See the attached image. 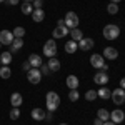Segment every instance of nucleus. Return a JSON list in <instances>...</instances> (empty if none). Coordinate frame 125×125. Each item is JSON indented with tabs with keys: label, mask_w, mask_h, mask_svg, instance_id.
Masks as SVG:
<instances>
[{
	"label": "nucleus",
	"mask_w": 125,
	"mask_h": 125,
	"mask_svg": "<svg viewBox=\"0 0 125 125\" xmlns=\"http://www.w3.org/2000/svg\"><path fill=\"white\" fill-rule=\"evenodd\" d=\"M94 45H95L94 39H87V37H83V39L78 42V47H80V50H83V52L92 50V48H94Z\"/></svg>",
	"instance_id": "10"
},
{
	"label": "nucleus",
	"mask_w": 125,
	"mask_h": 125,
	"mask_svg": "<svg viewBox=\"0 0 125 125\" xmlns=\"http://www.w3.org/2000/svg\"><path fill=\"white\" fill-rule=\"evenodd\" d=\"M13 33L10 32V30H0V43L2 45H12V42H13Z\"/></svg>",
	"instance_id": "7"
},
{
	"label": "nucleus",
	"mask_w": 125,
	"mask_h": 125,
	"mask_svg": "<svg viewBox=\"0 0 125 125\" xmlns=\"http://www.w3.org/2000/svg\"><path fill=\"white\" fill-rule=\"evenodd\" d=\"M22 94H19V92H15V94H12L10 95V104H12V107H20L22 105Z\"/></svg>",
	"instance_id": "20"
},
{
	"label": "nucleus",
	"mask_w": 125,
	"mask_h": 125,
	"mask_svg": "<svg viewBox=\"0 0 125 125\" xmlns=\"http://www.w3.org/2000/svg\"><path fill=\"white\" fill-rule=\"evenodd\" d=\"M22 47H23V39L22 37H15L13 42H12V52H19Z\"/></svg>",
	"instance_id": "23"
},
{
	"label": "nucleus",
	"mask_w": 125,
	"mask_h": 125,
	"mask_svg": "<svg viewBox=\"0 0 125 125\" xmlns=\"http://www.w3.org/2000/svg\"><path fill=\"white\" fill-rule=\"evenodd\" d=\"M30 115H32V118H33V120H37V122H42V120H45V112H43L42 108H33Z\"/></svg>",
	"instance_id": "17"
},
{
	"label": "nucleus",
	"mask_w": 125,
	"mask_h": 125,
	"mask_svg": "<svg viewBox=\"0 0 125 125\" xmlns=\"http://www.w3.org/2000/svg\"><path fill=\"white\" fill-rule=\"evenodd\" d=\"M112 3H118V2H122V0H110Z\"/></svg>",
	"instance_id": "43"
},
{
	"label": "nucleus",
	"mask_w": 125,
	"mask_h": 125,
	"mask_svg": "<svg viewBox=\"0 0 125 125\" xmlns=\"http://www.w3.org/2000/svg\"><path fill=\"white\" fill-rule=\"evenodd\" d=\"M110 120L114 122V124H122L125 120V114L120 110V108H117L114 112H110Z\"/></svg>",
	"instance_id": "9"
},
{
	"label": "nucleus",
	"mask_w": 125,
	"mask_h": 125,
	"mask_svg": "<svg viewBox=\"0 0 125 125\" xmlns=\"http://www.w3.org/2000/svg\"><path fill=\"white\" fill-rule=\"evenodd\" d=\"M40 72H42V73H48L50 70H48L47 65H43V63H42V65H40Z\"/></svg>",
	"instance_id": "34"
},
{
	"label": "nucleus",
	"mask_w": 125,
	"mask_h": 125,
	"mask_svg": "<svg viewBox=\"0 0 125 125\" xmlns=\"http://www.w3.org/2000/svg\"><path fill=\"white\" fill-rule=\"evenodd\" d=\"M110 95H112V92H110L107 87H102V88H98V90H97V97H100V98H104V100L110 98Z\"/></svg>",
	"instance_id": "24"
},
{
	"label": "nucleus",
	"mask_w": 125,
	"mask_h": 125,
	"mask_svg": "<svg viewBox=\"0 0 125 125\" xmlns=\"http://www.w3.org/2000/svg\"><path fill=\"white\" fill-rule=\"evenodd\" d=\"M45 102H47V108L50 110V112H55L58 108V105H60V97H58L57 92H48L47 95H45Z\"/></svg>",
	"instance_id": "1"
},
{
	"label": "nucleus",
	"mask_w": 125,
	"mask_h": 125,
	"mask_svg": "<svg viewBox=\"0 0 125 125\" xmlns=\"http://www.w3.org/2000/svg\"><path fill=\"white\" fill-rule=\"evenodd\" d=\"M107 12H108L110 15H115L117 12H118V5H117V3H112V2H110V3H108V7H107Z\"/></svg>",
	"instance_id": "29"
},
{
	"label": "nucleus",
	"mask_w": 125,
	"mask_h": 125,
	"mask_svg": "<svg viewBox=\"0 0 125 125\" xmlns=\"http://www.w3.org/2000/svg\"><path fill=\"white\" fill-rule=\"evenodd\" d=\"M23 2H29V3H32V2H33V0H23Z\"/></svg>",
	"instance_id": "44"
},
{
	"label": "nucleus",
	"mask_w": 125,
	"mask_h": 125,
	"mask_svg": "<svg viewBox=\"0 0 125 125\" xmlns=\"http://www.w3.org/2000/svg\"><path fill=\"white\" fill-rule=\"evenodd\" d=\"M90 63H92V67L95 68H100L105 62H104V57L102 55H98V53H94L92 57H90Z\"/></svg>",
	"instance_id": "14"
},
{
	"label": "nucleus",
	"mask_w": 125,
	"mask_h": 125,
	"mask_svg": "<svg viewBox=\"0 0 125 125\" xmlns=\"http://www.w3.org/2000/svg\"><path fill=\"white\" fill-rule=\"evenodd\" d=\"M63 22H65V27H67L68 30H72V29H78V22H80V20H78V15L75 12H67Z\"/></svg>",
	"instance_id": "3"
},
{
	"label": "nucleus",
	"mask_w": 125,
	"mask_h": 125,
	"mask_svg": "<svg viewBox=\"0 0 125 125\" xmlns=\"http://www.w3.org/2000/svg\"><path fill=\"white\" fill-rule=\"evenodd\" d=\"M12 33H13V37H23L25 35V29L23 27H15Z\"/></svg>",
	"instance_id": "31"
},
{
	"label": "nucleus",
	"mask_w": 125,
	"mask_h": 125,
	"mask_svg": "<svg viewBox=\"0 0 125 125\" xmlns=\"http://www.w3.org/2000/svg\"><path fill=\"white\" fill-rule=\"evenodd\" d=\"M0 2H5V0H0Z\"/></svg>",
	"instance_id": "46"
},
{
	"label": "nucleus",
	"mask_w": 125,
	"mask_h": 125,
	"mask_svg": "<svg viewBox=\"0 0 125 125\" xmlns=\"http://www.w3.org/2000/svg\"><path fill=\"white\" fill-rule=\"evenodd\" d=\"M43 55L48 57V58L57 55V43L53 42V39H50V40L45 42V45H43Z\"/></svg>",
	"instance_id": "4"
},
{
	"label": "nucleus",
	"mask_w": 125,
	"mask_h": 125,
	"mask_svg": "<svg viewBox=\"0 0 125 125\" xmlns=\"http://www.w3.org/2000/svg\"><path fill=\"white\" fill-rule=\"evenodd\" d=\"M118 35H120L118 25H115V23H108V25L104 27V37H105L107 40H115Z\"/></svg>",
	"instance_id": "2"
},
{
	"label": "nucleus",
	"mask_w": 125,
	"mask_h": 125,
	"mask_svg": "<svg viewBox=\"0 0 125 125\" xmlns=\"http://www.w3.org/2000/svg\"><path fill=\"white\" fill-rule=\"evenodd\" d=\"M32 19H33V22H37V23L43 22V19H45V12H43L42 9H35L33 12H32Z\"/></svg>",
	"instance_id": "16"
},
{
	"label": "nucleus",
	"mask_w": 125,
	"mask_h": 125,
	"mask_svg": "<svg viewBox=\"0 0 125 125\" xmlns=\"http://www.w3.org/2000/svg\"><path fill=\"white\" fill-rule=\"evenodd\" d=\"M78 90H70V94H68V98H70V102H77L78 100Z\"/></svg>",
	"instance_id": "32"
},
{
	"label": "nucleus",
	"mask_w": 125,
	"mask_h": 125,
	"mask_svg": "<svg viewBox=\"0 0 125 125\" xmlns=\"http://www.w3.org/2000/svg\"><path fill=\"white\" fill-rule=\"evenodd\" d=\"M57 25H65V22H63V19H60V20H58V22H57Z\"/></svg>",
	"instance_id": "42"
},
{
	"label": "nucleus",
	"mask_w": 125,
	"mask_h": 125,
	"mask_svg": "<svg viewBox=\"0 0 125 125\" xmlns=\"http://www.w3.org/2000/svg\"><path fill=\"white\" fill-rule=\"evenodd\" d=\"M110 98H112V102H114L115 105H122V104H125V90L120 88V87L115 88V90H112Z\"/></svg>",
	"instance_id": "5"
},
{
	"label": "nucleus",
	"mask_w": 125,
	"mask_h": 125,
	"mask_svg": "<svg viewBox=\"0 0 125 125\" xmlns=\"http://www.w3.org/2000/svg\"><path fill=\"white\" fill-rule=\"evenodd\" d=\"M22 68H23V70H27V72H29L30 68H32V67H30V63H29V60H27V62H25V63L22 65Z\"/></svg>",
	"instance_id": "36"
},
{
	"label": "nucleus",
	"mask_w": 125,
	"mask_h": 125,
	"mask_svg": "<svg viewBox=\"0 0 125 125\" xmlns=\"http://www.w3.org/2000/svg\"><path fill=\"white\" fill-rule=\"evenodd\" d=\"M47 67H48L50 72H58V70H60V62H58L55 57H52V58H48Z\"/></svg>",
	"instance_id": "18"
},
{
	"label": "nucleus",
	"mask_w": 125,
	"mask_h": 125,
	"mask_svg": "<svg viewBox=\"0 0 125 125\" xmlns=\"http://www.w3.org/2000/svg\"><path fill=\"white\" fill-rule=\"evenodd\" d=\"M100 70H102V72H107V70H108V65H107V63H104V65L100 67Z\"/></svg>",
	"instance_id": "39"
},
{
	"label": "nucleus",
	"mask_w": 125,
	"mask_h": 125,
	"mask_svg": "<svg viewBox=\"0 0 125 125\" xmlns=\"http://www.w3.org/2000/svg\"><path fill=\"white\" fill-rule=\"evenodd\" d=\"M0 63H3V65L12 63V52H9V50L2 52V53H0Z\"/></svg>",
	"instance_id": "21"
},
{
	"label": "nucleus",
	"mask_w": 125,
	"mask_h": 125,
	"mask_svg": "<svg viewBox=\"0 0 125 125\" xmlns=\"http://www.w3.org/2000/svg\"><path fill=\"white\" fill-rule=\"evenodd\" d=\"M78 85H80V82H78L77 75H68L67 77V87L70 88V90H77Z\"/></svg>",
	"instance_id": "13"
},
{
	"label": "nucleus",
	"mask_w": 125,
	"mask_h": 125,
	"mask_svg": "<svg viewBox=\"0 0 125 125\" xmlns=\"http://www.w3.org/2000/svg\"><path fill=\"white\" fill-rule=\"evenodd\" d=\"M120 88H124V90H125V77L120 80Z\"/></svg>",
	"instance_id": "40"
},
{
	"label": "nucleus",
	"mask_w": 125,
	"mask_h": 125,
	"mask_svg": "<svg viewBox=\"0 0 125 125\" xmlns=\"http://www.w3.org/2000/svg\"><path fill=\"white\" fill-rule=\"evenodd\" d=\"M10 75H12V70H10L9 65H3V67H0V77L3 78V80L10 78Z\"/></svg>",
	"instance_id": "26"
},
{
	"label": "nucleus",
	"mask_w": 125,
	"mask_h": 125,
	"mask_svg": "<svg viewBox=\"0 0 125 125\" xmlns=\"http://www.w3.org/2000/svg\"><path fill=\"white\" fill-rule=\"evenodd\" d=\"M32 12H33V5L29 3V2H23L22 3V13L23 15H32Z\"/></svg>",
	"instance_id": "27"
},
{
	"label": "nucleus",
	"mask_w": 125,
	"mask_h": 125,
	"mask_svg": "<svg viewBox=\"0 0 125 125\" xmlns=\"http://www.w3.org/2000/svg\"><path fill=\"white\" fill-rule=\"evenodd\" d=\"M68 32L70 30L65 27V25H57L55 29H53V33H52V37L53 39H63V37H67Z\"/></svg>",
	"instance_id": "8"
},
{
	"label": "nucleus",
	"mask_w": 125,
	"mask_h": 125,
	"mask_svg": "<svg viewBox=\"0 0 125 125\" xmlns=\"http://www.w3.org/2000/svg\"><path fill=\"white\" fill-rule=\"evenodd\" d=\"M52 118H53V112H48V114H45V120H48V122H50Z\"/></svg>",
	"instance_id": "35"
},
{
	"label": "nucleus",
	"mask_w": 125,
	"mask_h": 125,
	"mask_svg": "<svg viewBox=\"0 0 125 125\" xmlns=\"http://www.w3.org/2000/svg\"><path fill=\"white\" fill-rule=\"evenodd\" d=\"M77 50H78V43H77V42L68 40L67 43H65V52H67V53H75Z\"/></svg>",
	"instance_id": "22"
},
{
	"label": "nucleus",
	"mask_w": 125,
	"mask_h": 125,
	"mask_svg": "<svg viewBox=\"0 0 125 125\" xmlns=\"http://www.w3.org/2000/svg\"><path fill=\"white\" fill-rule=\"evenodd\" d=\"M95 98H97V90H87L85 100H88V102H94Z\"/></svg>",
	"instance_id": "28"
},
{
	"label": "nucleus",
	"mask_w": 125,
	"mask_h": 125,
	"mask_svg": "<svg viewBox=\"0 0 125 125\" xmlns=\"http://www.w3.org/2000/svg\"><path fill=\"white\" fill-rule=\"evenodd\" d=\"M42 72H40V68H30L29 72H27V78H29L30 83H33V85H37L40 83V80H42Z\"/></svg>",
	"instance_id": "6"
},
{
	"label": "nucleus",
	"mask_w": 125,
	"mask_h": 125,
	"mask_svg": "<svg viewBox=\"0 0 125 125\" xmlns=\"http://www.w3.org/2000/svg\"><path fill=\"white\" fill-rule=\"evenodd\" d=\"M94 125H104V122H102V120H100V118L97 117L95 120H94Z\"/></svg>",
	"instance_id": "38"
},
{
	"label": "nucleus",
	"mask_w": 125,
	"mask_h": 125,
	"mask_svg": "<svg viewBox=\"0 0 125 125\" xmlns=\"http://www.w3.org/2000/svg\"><path fill=\"white\" fill-rule=\"evenodd\" d=\"M102 57L108 58V60H115V58L118 57V52H117L114 47H105L104 48V55H102Z\"/></svg>",
	"instance_id": "12"
},
{
	"label": "nucleus",
	"mask_w": 125,
	"mask_h": 125,
	"mask_svg": "<svg viewBox=\"0 0 125 125\" xmlns=\"http://www.w3.org/2000/svg\"><path fill=\"white\" fill-rule=\"evenodd\" d=\"M19 117H20L19 107H12V110H10V118H12V120H17Z\"/></svg>",
	"instance_id": "30"
},
{
	"label": "nucleus",
	"mask_w": 125,
	"mask_h": 125,
	"mask_svg": "<svg viewBox=\"0 0 125 125\" xmlns=\"http://www.w3.org/2000/svg\"><path fill=\"white\" fill-rule=\"evenodd\" d=\"M94 82H95L97 85H105L107 82H108V75H107V72H97L95 75H94Z\"/></svg>",
	"instance_id": "11"
},
{
	"label": "nucleus",
	"mask_w": 125,
	"mask_h": 125,
	"mask_svg": "<svg viewBox=\"0 0 125 125\" xmlns=\"http://www.w3.org/2000/svg\"><path fill=\"white\" fill-rule=\"evenodd\" d=\"M32 5H33V10H35V9H42L43 0H33V2H32Z\"/></svg>",
	"instance_id": "33"
},
{
	"label": "nucleus",
	"mask_w": 125,
	"mask_h": 125,
	"mask_svg": "<svg viewBox=\"0 0 125 125\" xmlns=\"http://www.w3.org/2000/svg\"><path fill=\"white\" fill-rule=\"evenodd\" d=\"M97 117H98L102 122H107V120H110V112H108L107 108H98V112H97Z\"/></svg>",
	"instance_id": "25"
},
{
	"label": "nucleus",
	"mask_w": 125,
	"mask_h": 125,
	"mask_svg": "<svg viewBox=\"0 0 125 125\" xmlns=\"http://www.w3.org/2000/svg\"><path fill=\"white\" fill-rule=\"evenodd\" d=\"M29 63L32 68H40V65H42V58H40V55H37V53H32L29 57Z\"/></svg>",
	"instance_id": "15"
},
{
	"label": "nucleus",
	"mask_w": 125,
	"mask_h": 125,
	"mask_svg": "<svg viewBox=\"0 0 125 125\" xmlns=\"http://www.w3.org/2000/svg\"><path fill=\"white\" fill-rule=\"evenodd\" d=\"M68 35L72 37V40H73V42H77V43L83 39V33H82V30H80V29H72L70 32H68Z\"/></svg>",
	"instance_id": "19"
},
{
	"label": "nucleus",
	"mask_w": 125,
	"mask_h": 125,
	"mask_svg": "<svg viewBox=\"0 0 125 125\" xmlns=\"http://www.w3.org/2000/svg\"><path fill=\"white\" fill-rule=\"evenodd\" d=\"M104 125H117V124H114L112 120H107V122H104Z\"/></svg>",
	"instance_id": "41"
},
{
	"label": "nucleus",
	"mask_w": 125,
	"mask_h": 125,
	"mask_svg": "<svg viewBox=\"0 0 125 125\" xmlns=\"http://www.w3.org/2000/svg\"><path fill=\"white\" fill-rule=\"evenodd\" d=\"M60 125H67V124H60Z\"/></svg>",
	"instance_id": "45"
},
{
	"label": "nucleus",
	"mask_w": 125,
	"mask_h": 125,
	"mask_svg": "<svg viewBox=\"0 0 125 125\" xmlns=\"http://www.w3.org/2000/svg\"><path fill=\"white\" fill-rule=\"evenodd\" d=\"M5 2H7L9 5H17V3H19L20 0H5Z\"/></svg>",
	"instance_id": "37"
},
{
	"label": "nucleus",
	"mask_w": 125,
	"mask_h": 125,
	"mask_svg": "<svg viewBox=\"0 0 125 125\" xmlns=\"http://www.w3.org/2000/svg\"><path fill=\"white\" fill-rule=\"evenodd\" d=\"M0 47H2V43H0Z\"/></svg>",
	"instance_id": "47"
}]
</instances>
